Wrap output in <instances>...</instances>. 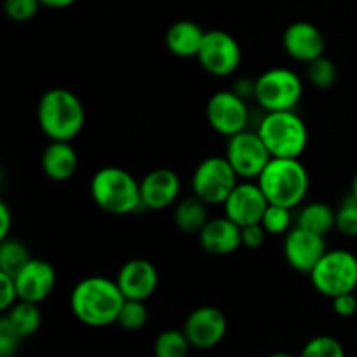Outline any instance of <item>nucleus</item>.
Instances as JSON below:
<instances>
[{
    "label": "nucleus",
    "instance_id": "nucleus-1",
    "mask_svg": "<svg viewBox=\"0 0 357 357\" xmlns=\"http://www.w3.org/2000/svg\"><path fill=\"white\" fill-rule=\"evenodd\" d=\"M126 298L117 281L105 275H89L75 284L70 295V309L82 324L105 328L117 323Z\"/></svg>",
    "mask_w": 357,
    "mask_h": 357
},
{
    "label": "nucleus",
    "instance_id": "nucleus-2",
    "mask_svg": "<svg viewBox=\"0 0 357 357\" xmlns=\"http://www.w3.org/2000/svg\"><path fill=\"white\" fill-rule=\"evenodd\" d=\"M37 121L51 142H72L86 126V108L75 93L52 87L38 100Z\"/></svg>",
    "mask_w": 357,
    "mask_h": 357
},
{
    "label": "nucleus",
    "instance_id": "nucleus-3",
    "mask_svg": "<svg viewBox=\"0 0 357 357\" xmlns=\"http://www.w3.org/2000/svg\"><path fill=\"white\" fill-rule=\"evenodd\" d=\"M94 204L108 215L126 216L143 208L139 181L129 171L117 166L98 169L91 180Z\"/></svg>",
    "mask_w": 357,
    "mask_h": 357
},
{
    "label": "nucleus",
    "instance_id": "nucleus-4",
    "mask_svg": "<svg viewBox=\"0 0 357 357\" xmlns=\"http://www.w3.org/2000/svg\"><path fill=\"white\" fill-rule=\"evenodd\" d=\"M257 183L267 197L268 204L296 208L305 201L310 187V176L300 159L272 157Z\"/></svg>",
    "mask_w": 357,
    "mask_h": 357
},
{
    "label": "nucleus",
    "instance_id": "nucleus-5",
    "mask_svg": "<svg viewBox=\"0 0 357 357\" xmlns=\"http://www.w3.org/2000/svg\"><path fill=\"white\" fill-rule=\"evenodd\" d=\"M257 131L271 155L278 159H300L309 146V129L295 110L267 112Z\"/></svg>",
    "mask_w": 357,
    "mask_h": 357
},
{
    "label": "nucleus",
    "instance_id": "nucleus-6",
    "mask_svg": "<svg viewBox=\"0 0 357 357\" xmlns=\"http://www.w3.org/2000/svg\"><path fill=\"white\" fill-rule=\"evenodd\" d=\"M314 289L328 298L357 289V257L347 250H331L324 253L310 272Z\"/></svg>",
    "mask_w": 357,
    "mask_h": 357
},
{
    "label": "nucleus",
    "instance_id": "nucleus-7",
    "mask_svg": "<svg viewBox=\"0 0 357 357\" xmlns=\"http://www.w3.org/2000/svg\"><path fill=\"white\" fill-rule=\"evenodd\" d=\"M303 96V82L296 72L274 66L257 79L255 100L265 112L295 110Z\"/></svg>",
    "mask_w": 357,
    "mask_h": 357
},
{
    "label": "nucleus",
    "instance_id": "nucleus-8",
    "mask_svg": "<svg viewBox=\"0 0 357 357\" xmlns=\"http://www.w3.org/2000/svg\"><path fill=\"white\" fill-rule=\"evenodd\" d=\"M237 183L239 176L225 155L208 157L195 167L192 174L194 195L208 206L223 204Z\"/></svg>",
    "mask_w": 357,
    "mask_h": 357
},
{
    "label": "nucleus",
    "instance_id": "nucleus-9",
    "mask_svg": "<svg viewBox=\"0 0 357 357\" xmlns=\"http://www.w3.org/2000/svg\"><path fill=\"white\" fill-rule=\"evenodd\" d=\"M225 157L243 180H258L272 155L258 131H241L227 142Z\"/></svg>",
    "mask_w": 357,
    "mask_h": 357
},
{
    "label": "nucleus",
    "instance_id": "nucleus-10",
    "mask_svg": "<svg viewBox=\"0 0 357 357\" xmlns=\"http://www.w3.org/2000/svg\"><path fill=\"white\" fill-rule=\"evenodd\" d=\"M199 63L215 77H230L243 61V51L234 35L223 30L206 31L197 54Z\"/></svg>",
    "mask_w": 357,
    "mask_h": 357
},
{
    "label": "nucleus",
    "instance_id": "nucleus-11",
    "mask_svg": "<svg viewBox=\"0 0 357 357\" xmlns=\"http://www.w3.org/2000/svg\"><path fill=\"white\" fill-rule=\"evenodd\" d=\"M206 117L209 126L218 135L230 138L237 132L246 131L250 122V108L246 100H243L232 89L218 91L209 98L206 105Z\"/></svg>",
    "mask_w": 357,
    "mask_h": 357
},
{
    "label": "nucleus",
    "instance_id": "nucleus-12",
    "mask_svg": "<svg viewBox=\"0 0 357 357\" xmlns=\"http://www.w3.org/2000/svg\"><path fill=\"white\" fill-rule=\"evenodd\" d=\"M268 208V201L261 192L260 185L251 180L239 181L236 185L227 201L223 202L227 218L232 220L239 227L261 223L265 209Z\"/></svg>",
    "mask_w": 357,
    "mask_h": 357
},
{
    "label": "nucleus",
    "instance_id": "nucleus-13",
    "mask_svg": "<svg viewBox=\"0 0 357 357\" xmlns=\"http://www.w3.org/2000/svg\"><path fill=\"white\" fill-rule=\"evenodd\" d=\"M227 317L220 309L211 305L199 307L188 314L183 331L195 349H213L225 338Z\"/></svg>",
    "mask_w": 357,
    "mask_h": 357
},
{
    "label": "nucleus",
    "instance_id": "nucleus-14",
    "mask_svg": "<svg viewBox=\"0 0 357 357\" xmlns=\"http://www.w3.org/2000/svg\"><path fill=\"white\" fill-rule=\"evenodd\" d=\"M326 241L323 236L305 229L289 230L284 239V258L291 268L302 274H310L326 253Z\"/></svg>",
    "mask_w": 357,
    "mask_h": 357
},
{
    "label": "nucleus",
    "instance_id": "nucleus-15",
    "mask_svg": "<svg viewBox=\"0 0 357 357\" xmlns=\"http://www.w3.org/2000/svg\"><path fill=\"white\" fill-rule=\"evenodd\" d=\"M17 288V296L23 302L42 303L52 289L56 288V275L54 267L49 261L40 260V258H31L16 275H14Z\"/></svg>",
    "mask_w": 357,
    "mask_h": 357
},
{
    "label": "nucleus",
    "instance_id": "nucleus-16",
    "mask_svg": "<svg viewBox=\"0 0 357 357\" xmlns=\"http://www.w3.org/2000/svg\"><path fill=\"white\" fill-rule=\"evenodd\" d=\"M117 284L126 300H149L159 286V272L152 261L132 258L126 261L117 274Z\"/></svg>",
    "mask_w": 357,
    "mask_h": 357
},
{
    "label": "nucleus",
    "instance_id": "nucleus-17",
    "mask_svg": "<svg viewBox=\"0 0 357 357\" xmlns=\"http://www.w3.org/2000/svg\"><path fill=\"white\" fill-rule=\"evenodd\" d=\"M282 47L289 58L307 65L324 56L326 40H324L323 31L316 24L309 21H295L284 30Z\"/></svg>",
    "mask_w": 357,
    "mask_h": 357
},
{
    "label": "nucleus",
    "instance_id": "nucleus-18",
    "mask_svg": "<svg viewBox=\"0 0 357 357\" xmlns=\"http://www.w3.org/2000/svg\"><path fill=\"white\" fill-rule=\"evenodd\" d=\"M143 208L150 211H162L178 201L181 192L180 176L173 169L159 167L150 171L139 181Z\"/></svg>",
    "mask_w": 357,
    "mask_h": 357
},
{
    "label": "nucleus",
    "instance_id": "nucleus-19",
    "mask_svg": "<svg viewBox=\"0 0 357 357\" xmlns=\"http://www.w3.org/2000/svg\"><path fill=\"white\" fill-rule=\"evenodd\" d=\"M197 236L202 250L218 257L236 253L243 246L241 227L227 216L209 218Z\"/></svg>",
    "mask_w": 357,
    "mask_h": 357
},
{
    "label": "nucleus",
    "instance_id": "nucleus-20",
    "mask_svg": "<svg viewBox=\"0 0 357 357\" xmlns=\"http://www.w3.org/2000/svg\"><path fill=\"white\" fill-rule=\"evenodd\" d=\"M42 171L52 181H66L75 174L79 155L72 142H51L40 159Z\"/></svg>",
    "mask_w": 357,
    "mask_h": 357
},
{
    "label": "nucleus",
    "instance_id": "nucleus-21",
    "mask_svg": "<svg viewBox=\"0 0 357 357\" xmlns=\"http://www.w3.org/2000/svg\"><path fill=\"white\" fill-rule=\"evenodd\" d=\"M206 31L195 21L180 20L166 31V47L176 58H197Z\"/></svg>",
    "mask_w": 357,
    "mask_h": 357
},
{
    "label": "nucleus",
    "instance_id": "nucleus-22",
    "mask_svg": "<svg viewBox=\"0 0 357 357\" xmlns=\"http://www.w3.org/2000/svg\"><path fill=\"white\" fill-rule=\"evenodd\" d=\"M2 317L14 328V331L21 338L35 335L42 324V312L38 309V303L23 302V300L14 303L9 310L3 312Z\"/></svg>",
    "mask_w": 357,
    "mask_h": 357
},
{
    "label": "nucleus",
    "instance_id": "nucleus-23",
    "mask_svg": "<svg viewBox=\"0 0 357 357\" xmlns=\"http://www.w3.org/2000/svg\"><path fill=\"white\" fill-rule=\"evenodd\" d=\"M208 204L195 195L178 202L176 209H174V223L181 232L199 234L202 227L208 223Z\"/></svg>",
    "mask_w": 357,
    "mask_h": 357
},
{
    "label": "nucleus",
    "instance_id": "nucleus-24",
    "mask_svg": "<svg viewBox=\"0 0 357 357\" xmlns=\"http://www.w3.org/2000/svg\"><path fill=\"white\" fill-rule=\"evenodd\" d=\"M335 215L337 211H333L326 202H310L300 211L296 227L324 237L335 229Z\"/></svg>",
    "mask_w": 357,
    "mask_h": 357
},
{
    "label": "nucleus",
    "instance_id": "nucleus-25",
    "mask_svg": "<svg viewBox=\"0 0 357 357\" xmlns=\"http://www.w3.org/2000/svg\"><path fill=\"white\" fill-rule=\"evenodd\" d=\"M31 260L28 248L17 239H3L0 244V272L14 275Z\"/></svg>",
    "mask_w": 357,
    "mask_h": 357
},
{
    "label": "nucleus",
    "instance_id": "nucleus-26",
    "mask_svg": "<svg viewBox=\"0 0 357 357\" xmlns=\"http://www.w3.org/2000/svg\"><path fill=\"white\" fill-rule=\"evenodd\" d=\"M190 347L185 331L166 330L155 338L153 354L155 357H187Z\"/></svg>",
    "mask_w": 357,
    "mask_h": 357
},
{
    "label": "nucleus",
    "instance_id": "nucleus-27",
    "mask_svg": "<svg viewBox=\"0 0 357 357\" xmlns=\"http://www.w3.org/2000/svg\"><path fill=\"white\" fill-rule=\"evenodd\" d=\"M307 79L317 89H330L338 79L337 65L326 56L307 63Z\"/></svg>",
    "mask_w": 357,
    "mask_h": 357
},
{
    "label": "nucleus",
    "instance_id": "nucleus-28",
    "mask_svg": "<svg viewBox=\"0 0 357 357\" xmlns=\"http://www.w3.org/2000/svg\"><path fill=\"white\" fill-rule=\"evenodd\" d=\"M146 321H149V309H146L145 302L126 300L117 317L119 326L129 331H138L145 326Z\"/></svg>",
    "mask_w": 357,
    "mask_h": 357
},
{
    "label": "nucleus",
    "instance_id": "nucleus-29",
    "mask_svg": "<svg viewBox=\"0 0 357 357\" xmlns=\"http://www.w3.org/2000/svg\"><path fill=\"white\" fill-rule=\"evenodd\" d=\"M291 209L284 206L268 204L265 215L261 218V225L265 227L268 236H282L291 230Z\"/></svg>",
    "mask_w": 357,
    "mask_h": 357
},
{
    "label": "nucleus",
    "instance_id": "nucleus-30",
    "mask_svg": "<svg viewBox=\"0 0 357 357\" xmlns=\"http://www.w3.org/2000/svg\"><path fill=\"white\" fill-rule=\"evenodd\" d=\"M298 357H345V351L335 337L319 335L307 342Z\"/></svg>",
    "mask_w": 357,
    "mask_h": 357
},
{
    "label": "nucleus",
    "instance_id": "nucleus-31",
    "mask_svg": "<svg viewBox=\"0 0 357 357\" xmlns=\"http://www.w3.org/2000/svg\"><path fill=\"white\" fill-rule=\"evenodd\" d=\"M335 229L344 237H357V201L354 197H347L340 204L335 215Z\"/></svg>",
    "mask_w": 357,
    "mask_h": 357
},
{
    "label": "nucleus",
    "instance_id": "nucleus-32",
    "mask_svg": "<svg viewBox=\"0 0 357 357\" xmlns=\"http://www.w3.org/2000/svg\"><path fill=\"white\" fill-rule=\"evenodd\" d=\"M40 6V0H3V10L7 17L17 23L31 20Z\"/></svg>",
    "mask_w": 357,
    "mask_h": 357
},
{
    "label": "nucleus",
    "instance_id": "nucleus-33",
    "mask_svg": "<svg viewBox=\"0 0 357 357\" xmlns=\"http://www.w3.org/2000/svg\"><path fill=\"white\" fill-rule=\"evenodd\" d=\"M23 338L14 331L6 319H0V357H13L20 349Z\"/></svg>",
    "mask_w": 357,
    "mask_h": 357
},
{
    "label": "nucleus",
    "instance_id": "nucleus-34",
    "mask_svg": "<svg viewBox=\"0 0 357 357\" xmlns=\"http://www.w3.org/2000/svg\"><path fill=\"white\" fill-rule=\"evenodd\" d=\"M0 310L6 312L16 302H20V296H17V288L16 281L10 274H6V272H0Z\"/></svg>",
    "mask_w": 357,
    "mask_h": 357
},
{
    "label": "nucleus",
    "instance_id": "nucleus-35",
    "mask_svg": "<svg viewBox=\"0 0 357 357\" xmlns=\"http://www.w3.org/2000/svg\"><path fill=\"white\" fill-rule=\"evenodd\" d=\"M267 230L261 223H253V225L241 227V239H243V246L248 250H258L264 246L265 239H267Z\"/></svg>",
    "mask_w": 357,
    "mask_h": 357
},
{
    "label": "nucleus",
    "instance_id": "nucleus-36",
    "mask_svg": "<svg viewBox=\"0 0 357 357\" xmlns=\"http://www.w3.org/2000/svg\"><path fill=\"white\" fill-rule=\"evenodd\" d=\"M333 310L340 317H352L357 312V296L354 293H344V295L335 296Z\"/></svg>",
    "mask_w": 357,
    "mask_h": 357
},
{
    "label": "nucleus",
    "instance_id": "nucleus-37",
    "mask_svg": "<svg viewBox=\"0 0 357 357\" xmlns=\"http://www.w3.org/2000/svg\"><path fill=\"white\" fill-rule=\"evenodd\" d=\"M234 93L239 94L243 100H250V98H255V91H257V79H239L232 87Z\"/></svg>",
    "mask_w": 357,
    "mask_h": 357
},
{
    "label": "nucleus",
    "instance_id": "nucleus-38",
    "mask_svg": "<svg viewBox=\"0 0 357 357\" xmlns=\"http://www.w3.org/2000/svg\"><path fill=\"white\" fill-rule=\"evenodd\" d=\"M13 225V216H10L9 206L6 202H0V241L7 239Z\"/></svg>",
    "mask_w": 357,
    "mask_h": 357
},
{
    "label": "nucleus",
    "instance_id": "nucleus-39",
    "mask_svg": "<svg viewBox=\"0 0 357 357\" xmlns=\"http://www.w3.org/2000/svg\"><path fill=\"white\" fill-rule=\"evenodd\" d=\"M75 2L77 0H40L42 6L49 7V9H66Z\"/></svg>",
    "mask_w": 357,
    "mask_h": 357
},
{
    "label": "nucleus",
    "instance_id": "nucleus-40",
    "mask_svg": "<svg viewBox=\"0 0 357 357\" xmlns=\"http://www.w3.org/2000/svg\"><path fill=\"white\" fill-rule=\"evenodd\" d=\"M352 197L357 201V173L354 174V178H352Z\"/></svg>",
    "mask_w": 357,
    "mask_h": 357
},
{
    "label": "nucleus",
    "instance_id": "nucleus-41",
    "mask_svg": "<svg viewBox=\"0 0 357 357\" xmlns=\"http://www.w3.org/2000/svg\"><path fill=\"white\" fill-rule=\"evenodd\" d=\"M268 357H295V356L288 354V352H274V354H271Z\"/></svg>",
    "mask_w": 357,
    "mask_h": 357
},
{
    "label": "nucleus",
    "instance_id": "nucleus-42",
    "mask_svg": "<svg viewBox=\"0 0 357 357\" xmlns=\"http://www.w3.org/2000/svg\"><path fill=\"white\" fill-rule=\"evenodd\" d=\"M356 296H357V289H356Z\"/></svg>",
    "mask_w": 357,
    "mask_h": 357
},
{
    "label": "nucleus",
    "instance_id": "nucleus-43",
    "mask_svg": "<svg viewBox=\"0 0 357 357\" xmlns=\"http://www.w3.org/2000/svg\"><path fill=\"white\" fill-rule=\"evenodd\" d=\"M356 335H357V331H356Z\"/></svg>",
    "mask_w": 357,
    "mask_h": 357
}]
</instances>
